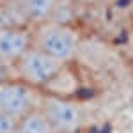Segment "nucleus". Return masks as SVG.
I'll return each mask as SVG.
<instances>
[{
  "mask_svg": "<svg viewBox=\"0 0 133 133\" xmlns=\"http://www.w3.org/2000/svg\"><path fill=\"white\" fill-rule=\"evenodd\" d=\"M32 34L34 46L61 61L62 64H69L80 46V34L69 23L48 20L32 25Z\"/></svg>",
  "mask_w": 133,
  "mask_h": 133,
  "instance_id": "1",
  "label": "nucleus"
},
{
  "mask_svg": "<svg viewBox=\"0 0 133 133\" xmlns=\"http://www.w3.org/2000/svg\"><path fill=\"white\" fill-rule=\"evenodd\" d=\"M66 66L68 64H62L61 61L53 59L43 50L32 46L14 64V73H16V78L27 82L29 85L46 91L59 78V75L66 69Z\"/></svg>",
  "mask_w": 133,
  "mask_h": 133,
  "instance_id": "2",
  "label": "nucleus"
},
{
  "mask_svg": "<svg viewBox=\"0 0 133 133\" xmlns=\"http://www.w3.org/2000/svg\"><path fill=\"white\" fill-rule=\"evenodd\" d=\"M39 108L48 119L53 133H76L83 126V108L69 96L43 91Z\"/></svg>",
  "mask_w": 133,
  "mask_h": 133,
  "instance_id": "3",
  "label": "nucleus"
},
{
  "mask_svg": "<svg viewBox=\"0 0 133 133\" xmlns=\"http://www.w3.org/2000/svg\"><path fill=\"white\" fill-rule=\"evenodd\" d=\"M43 91L32 87L20 78H11L0 83V110L16 119L25 117L39 108Z\"/></svg>",
  "mask_w": 133,
  "mask_h": 133,
  "instance_id": "4",
  "label": "nucleus"
},
{
  "mask_svg": "<svg viewBox=\"0 0 133 133\" xmlns=\"http://www.w3.org/2000/svg\"><path fill=\"white\" fill-rule=\"evenodd\" d=\"M34 46L32 25H7L0 27V59L14 64Z\"/></svg>",
  "mask_w": 133,
  "mask_h": 133,
  "instance_id": "5",
  "label": "nucleus"
},
{
  "mask_svg": "<svg viewBox=\"0 0 133 133\" xmlns=\"http://www.w3.org/2000/svg\"><path fill=\"white\" fill-rule=\"evenodd\" d=\"M16 4L21 9L25 20L30 25H37L43 21L53 20L61 0H16Z\"/></svg>",
  "mask_w": 133,
  "mask_h": 133,
  "instance_id": "6",
  "label": "nucleus"
},
{
  "mask_svg": "<svg viewBox=\"0 0 133 133\" xmlns=\"http://www.w3.org/2000/svg\"><path fill=\"white\" fill-rule=\"evenodd\" d=\"M18 133H53V130L44 114L41 112V108H36L20 119Z\"/></svg>",
  "mask_w": 133,
  "mask_h": 133,
  "instance_id": "7",
  "label": "nucleus"
},
{
  "mask_svg": "<svg viewBox=\"0 0 133 133\" xmlns=\"http://www.w3.org/2000/svg\"><path fill=\"white\" fill-rule=\"evenodd\" d=\"M20 119L0 110V133H18Z\"/></svg>",
  "mask_w": 133,
  "mask_h": 133,
  "instance_id": "8",
  "label": "nucleus"
},
{
  "mask_svg": "<svg viewBox=\"0 0 133 133\" xmlns=\"http://www.w3.org/2000/svg\"><path fill=\"white\" fill-rule=\"evenodd\" d=\"M11 78H16V73H14V68L7 64V62H4L0 59V83L5 82V80H11Z\"/></svg>",
  "mask_w": 133,
  "mask_h": 133,
  "instance_id": "9",
  "label": "nucleus"
}]
</instances>
